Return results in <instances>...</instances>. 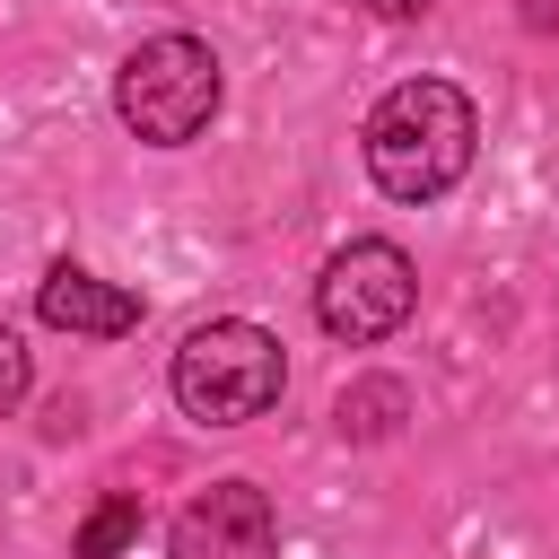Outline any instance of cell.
I'll return each mask as SVG.
<instances>
[{"label":"cell","mask_w":559,"mask_h":559,"mask_svg":"<svg viewBox=\"0 0 559 559\" xmlns=\"http://www.w3.org/2000/svg\"><path fill=\"white\" fill-rule=\"evenodd\" d=\"M411 306H419V271H411V253L384 245V236L341 245V253L323 262V280H314V323H323L332 341H349V349L393 341V332L411 323Z\"/></svg>","instance_id":"277c9868"},{"label":"cell","mask_w":559,"mask_h":559,"mask_svg":"<svg viewBox=\"0 0 559 559\" xmlns=\"http://www.w3.org/2000/svg\"><path fill=\"white\" fill-rule=\"evenodd\" d=\"M227 79H218V52L201 35H148L122 70H114V114L131 122V140L148 148H183L210 131Z\"/></svg>","instance_id":"3957f363"},{"label":"cell","mask_w":559,"mask_h":559,"mask_svg":"<svg viewBox=\"0 0 559 559\" xmlns=\"http://www.w3.org/2000/svg\"><path fill=\"white\" fill-rule=\"evenodd\" d=\"M26 384H35V358H26V341H17L9 323H0V419H9L17 402H26Z\"/></svg>","instance_id":"9c48e42d"},{"label":"cell","mask_w":559,"mask_h":559,"mask_svg":"<svg viewBox=\"0 0 559 559\" xmlns=\"http://www.w3.org/2000/svg\"><path fill=\"white\" fill-rule=\"evenodd\" d=\"M358 148H367V175H376L384 201H445L472 175L480 114L454 79H402V87L376 96Z\"/></svg>","instance_id":"6da1fadb"},{"label":"cell","mask_w":559,"mask_h":559,"mask_svg":"<svg viewBox=\"0 0 559 559\" xmlns=\"http://www.w3.org/2000/svg\"><path fill=\"white\" fill-rule=\"evenodd\" d=\"M35 314H44L52 332H87V341H122V332H140V297L114 288V280H96V271H79V262H52V271H44Z\"/></svg>","instance_id":"8992f818"},{"label":"cell","mask_w":559,"mask_h":559,"mask_svg":"<svg viewBox=\"0 0 559 559\" xmlns=\"http://www.w3.org/2000/svg\"><path fill=\"white\" fill-rule=\"evenodd\" d=\"M166 384H175L183 419H201V428H245V419H262V411L288 393V358H280V341H271L262 323L218 314V323H192V332H183Z\"/></svg>","instance_id":"7a4b0ae2"},{"label":"cell","mask_w":559,"mask_h":559,"mask_svg":"<svg viewBox=\"0 0 559 559\" xmlns=\"http://www.w3.org/2000/svg\"><path fill=\"white\" fill-rule=\"evenodd\" d=\"M332 419H341V437H358V445H376V437H393L402 419H411V393L393 384V376H358L341 402H332Z\"/></svg>","instance_id":"52a82bcc"},{"label":"cell","mask_w":559,"mask_h":559,"mask_svg":"<svg viewBox=\"0 0 559 559\" xmlns=\"http://www.w3.org/2000/svg\"><path fill=\"white\" fill-rule=\"evenodd\" d=\"M166 559H280V515L253 480H210L175 533H166Z\"/></svg>","instance_id":"5b68a950"},{"label":"cell","mask_w":559,"mask_h":559,"mask_svg":"<svg viewBox=\"0 0 559 559\" xmlns=\"http://www.w3.org/2000/svg\"><path fill=\"white\" fill-rule=\"evenodd\" d=\"M140 542V498L131 489H114V498H96L87 507V524L70 533V559H122Z\"/></svg>","instance_id":"ba28073f"},{"label":"cell","mask_w":559,"mask_h":559,"mask_svg":"<svg viewBox=\"0 0 559 559\" xmlns=\"http://www.w3.org/2000/svg\"><path fill=\"white\" fill-rule=\"evenodd\" d=\"M524 26H559V0H524Z\"/></svg>","instance_id":"30bf717a"}]
</instances>
